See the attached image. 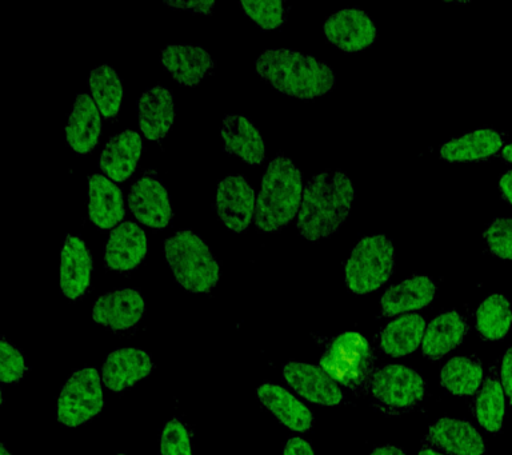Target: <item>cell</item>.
<instances>
[{"instance_id":"cell-5","label":"cell","mask_w":512,"mask_h":455,"mask_svg":"<svg viewBox=\"0 0 512 455\" xmlns=\"http://www.w3.org/2000/svg\"><path fill=\"white\" fill-rule=\"evenodd\" d=\"M374 361V351L362 334L343 333L327 346L319 366L339 386L366 395L375 371Z\"/></svg>"},{"instance_id":"cell-3","label":"cell","mask_w":512,"mask_h":455,"mask_svg":"<svg viewBox=\"0 0 512 455\" xmlns=\"http://www.w3.org/2000/svg\"><path fill=\"white\" fill-rule=\"evenodd\" d=\"M302 173L291 159H272L263 175L255 210V226L263 233H275L295 218L302 205Z\"/></svg>"},{"instance_id":"cell-8","label":"cell","mask_w":512,"mask_h":455,"mask_svg":"<svg viewBox=\"0 0 512 455\" xmlns=\"http://www.w3.org/2000/svg\"><path fill=\"white\" fill-rule=\"evenodd\" d=\"M104 406L102 378L94 367L75 371L63 387L58 401V421L67 427L83 425Z\"/></svg>"},{"instance_id":"cell-2","label":"cell","mask_w":512,"mask_h":455,"mask_svg":"<svg viewBox=\"0 0 512 455\" xmlns=\"http://www.w3.org/2000/svg\"><path fill=\"white\" fill-rule=\"evenodd\" d=\"M256 73L288 97L310 101L323 97L335 87L331 67L310 55L298 51L267 50L255 62Z\"/></svg>"},{"instance_id":"cell-42","label":"cell","mask_w":512,"mask_h":455,"mask_svg":"<svg viewBox=\"0 0 512 455\" xmlns=\"http://www.w3.org/2000/svg\"><path fill=\"white\" fill-rule=\"evenodd\" d=\"M416 455H446V454L440 453V451L436 450L435 447L424 445L422 447V450H420L419 453Z\"/></svg>"},{"instance_id":"cell-27","label":"cell","mask_w":512,"mask_h":455,"mask_svg":"<svg viewBox=\"0 0 512 455\" xmlns=\"http://www.w3.org/2000/svg\"><path fill=\"white\" fill-rule=\"evenodd\" d=\"M503 147V135L491 129L472 131L452 139L440 149V158L447 162H476L494 157Z\"/></svg>"},{"instance_id":"cell-26","label":"cell","mask_w":512,"mask_h":455,"mask_svg":"<svg viewBox=\"0 0 512 455\" xmlns=\"http://www.w3.org/2000/svg\"><path fill=\"white\" fill-rule=\"evenodd\" d=\"M256 393L262 405L288 429L306 433L314 425V415L311 410L284 387L264 383Z\"/></svg>"},{"instance_id":"cell-4","label":"cell","mask_w":512,"mask_h":455,"mask_svg":"<svg viewBox=\"0 0 512 455\" xmlns=\"http://www.w3.org/2000/svg\"><path fill=\"white\" fill-rule=\"evenodd\" d=\"M164 254L176 282L191 293H210L219 281V263L206 242L190 230L164 242Z\"/></svg>"},{"instance_id":"cell-23","label":"cell","mask_w":512,"mask_h":455,"mask_svg":"<svg viewBox=\"0 0 512 455\" xmlns=\"http://www.w3.org/2000/svg\"><path fill=\"white\" fill-rule=\"evenodd\" d=\"M102 119L90 95H78L66 126L67 143L78 154H88L98 146Z\"/></svg>"},{"instance_id":"cell-41","label":"cell","mask_w":512,"mask_h":455,"mask_svg":"<svg viewBox=\"0 0 512 455\" xmlns=\"http://www.w3.org/2000/svg\"><path fill=\"white\" fill-rule=\"evenodd\" d=\"M370 455H407L406 451L400 449L398 446L386 445L378 447L372 451Z\"/></svg>"},{"instance_id":"cell-33","label":"cell","mask_w":512,"mask_h":455,"mask_svg":"<svg viewBox=\"0 0 512 455\" xmlns=\"http://www.w3.org/2000/svg\"><path fill=\"white\" fill-rule=\"evenodd\" d=\"M244 13L262 30H274L286 22L287 11L282 2H242Z\"/></svg>"},{"instance_id":"cell-38","label":"cell","mask_w":512,"mask_h":455,"mask_svg":"<svg viewBox=\"0 0 512 455\" xmlns=\"http://www.w3.org/2000/svg\"><path fill=\"white\" fill-rule=\"evenodd\" d=\"M500 378H502V386L512 405V347L504 354L502 361V369H500Z\"/></svg>"},{"instance_id":"cell-36","label":"cell","mask_w":512,"mask_h":455,"mask_svg":"<svg viewBox=\"0 0 512 455\" xmlns=\"http://www.w3.org/2000/svg\"><path fill=\"white\" fill-rule=\"evenodd\" d=\"M26 373V362L23 354L6 338L0 343V378L3 385H11L18 382Z\"/></svg>"},{"instance_id":"cell-29","label":"cell","mask_w":512,"mask_h":455,"mask_svg":"<svg viewBox=\"0 0 512 455\" xmlns=\"http://www.w3.org/2000/svg\"><path fill=\"white\" fill-rule=\"evenodd\" d=\"M483 381L482 363L475 357H454L443 366L440 383L451 394L470 397Z\"/></svg>"},{"instance_id":"cell-12","label":"cell","mask_w":512,"mask_h":455,"mask_svg":"<svg viewBox=\"0 0 512 455\" xmlns=\"http://www.w3.org/2000/svg\"><path fill=\"white\" fill-rule=\"evenodd\" d=\"M283 377L304 399L320 406H336L342 403L344 394L322 367L302 362H288L283 366Z\"/></svg>"},{"instance_id":"cell-14","label":"cell","mask_w":512,"mask_h":455,"mask_svg":"<svg viewBox=\"0 0 512 455\" xmlns=\"http://www.w3.org/2000/svg\"><path fill=\"white\" fill-rule=\"evenodd\" d=\"M450 455H483L486 453L482 435L462 419L442 418L432 423L426 443Z\"/></svg>"},{"instance_id":"cell-1","label":"cell","mask_w":512,"mask_h":455,"mask_svg":"<svg viewBox=\"0 0 512 455\" xmlns=\"http://www.w3.org/2000/svg\"><path fill=\"white\" fill-rule=\"evenodd\" d=\"M354 185L342 171H324L307 182L300 205L298 227L308 241L331 237L350 214Z\"/></svg>"},{"instance_id":"cell-31","label":"cell","mask_w":512,"mask_h":455,"mask_svg":"<svg viewBox=\"0 0 512 455\" xmlns=\"http://www.w3.org/2000/svg\"><path fill=\"white\" fill-rule=\"evenodd\" d=\"M504 410V390L502 383L494 371L484 381L482 390L474 401V414L480 426L488 433H498L502 430Z\"/></svg>"},{"instance_id":"cell-34","label":"cell","mask_w":512,"mask_h":455,"mask_svg":"<svg viewBox=\"0 0 512 455\" xmlns=\"http://www.w3.org/2000/svg\"><path fill=\"white\" fill-rule=\"evenodd\" d=\"M488 249L500 259H512V218H498L487 227Z\"/></svg>"},{"instance_id":"cell-32","label":"cell","mask_w":512,"mask_h":455,"mask_svg":"<svg viewBox=\"0 0 512 455\" xmlns=\"http://www.w3.org/2000/svg\"><path fill=\"white\" fill-rule=\"evenodd\" d=\"M90 89L103 117L115 119L122 105L123 87L119 75L111 66L103 65L91 71Z\"/></svg>"},{"instance_id":"cell-20","label":"cell","mask_w":512,"mask_h":455,"mask_svg":"<svg viewBox=\"0 0 512 455\" xmlns=\"http://www.w3.org/2000/svg\"><path fill=\"white\" fill-rule=\"evenodd\" d=\"M143 143L136 131L114 135L100 155V170L114 182H124L134 174L142 155Z\"/></svg>"},{"instance_id":"cell-39","label":"cell","mask_w":512,"mask_h":455,"mask_svg":"<svg viewBox=\"0 0 512 455\" xmlns=\"http://www.w3.org/2000/svg\"><path fill=\"white\" fill-rule=\"evenodd\" d=\"M283 455H315L314 449L307 441L302 438L288 439L286 446H284Z\"/></svg>"},{"instance_id":"cell-28","label":"cell","mask_w":512,"mask_h":455,"mask_svg":"<svg viewBox=\"0 0 512 455\" xmlns=\"http://www.w3.org/2000/svg\"><path fill=\"white\" fill-rule=\"evenodd\" d=\"M426 321L422 315L407 314L388 323L379 335V346L390 357L414 353L423 341Z\"/></svg>"},{"instance_id":"cell-43","label":"cell","mask_w":512,"mask_h":455,"mask_svg":"<svg viewBox=\"0 0 512 455\" xmlns=\"http://www.w3.org/2000/svg\"><path fill=\"white\" fill-rule=\"evenodd\" d=\"M503 158L506 159L508 163H512V143L504 147L502 151Z\"/></svg>"},{"instance_id":"cell-6","label":"cell","mask_w":512,"mask_h":455,"mask_svg":"<svg viewBox=\"0 0 512 455\" xmlns=\"http://www.w3.org/2000/svg\"><path fill=\"white\" fill-rule=\"evenodd\" d=\"M395 270L394 245L386 235H371L352 250L346 263V285L354 294L380 289Z\"/></svg>"},{"instance_id":"cell-18","label":"cell","mask_w":512,"mask_h":455,"mask_svg":"<svg viewBox=\"0 0 512 455\" xmlns=\"http://www.w3.org/2000/svg\"><path fill=\"white\" fill-rule=\"evenodd\" d=\"M162 65L180 85L198 86L215 69V61L202 47L171 45L162 51Z\"/></svg>"},{"instance_id":"cell-17","label":"cell","mask_w":512,"mask_h":455,"mask_svg":"<svg viewBox=\"0 0 512 455\" xmlns=\"http://www.w3.org/2000/svg\"><path fill=\"white\" fill-rule=\"evenodd\" d=\"M154 370L150 354L139 349L112 351L104 362L102 381L111 391L119 393L147 378Z\"/></svg>"},{"instance_id":"cell-21","label":"cell","mask_w":512,"mask_h":455,"mask_svg":"<svg viewBox=\"0 0 512 455\" xmlns=\"http://www.w3.org/2000/svg\"><path fill=\"white\" fill-rule=\"evenodd\" d=\"M124 209L122 190L103 175L88 177V217L100 230L112 229L122 221Z\"/></svg>"},{"instance_id":"cell-7","label":"cell","mask_w":512,"mask_h":455,"mask_svg":"<svg viewBox=\"0 0 512 455\" xmlns=\"http://www.w3.org/2000/svg\"><path fill=\"white\" fill-rule=\"evenodd\" d=\"M370 394L376 409L388 415L410 413L426 394L422 375L403 365H383L372 374Z\"/></svg>"},{"instance_id":"cell-15","label":"cell","mask_w":512,"mask_h":455,"mask_svg":"<svg viewBox=\"0 0 512 455\" xmlns=\"http://www.w3.org/2000/svg\"><path fill=\"white\" fill-rule=\"evenodd\" d=\"M147 238L144 231L132 222L116 227L104 250L107 269L128 273L136 269L146 258Z\"/></svg>"},{"instance_id":"cell-45","label":"cell","mask_w":512,"mask_h":455,"mask_svg":"<svg viewBox=\"0 0 512 455\" xmlns=\"http://www.w3.org/2000/svg\"><path fill=\"white\" fill-rule=\"evenodd\" d=\"M116 455H126V454H122V453H120V454H116Z\"/></svg>"},{"instance_id":"cell-24","label":"cell","mask_w":512,"mask_h":455,"mask_svg":"<svg viewBox=\"0 0 512 455\" xmlns=\"http://www.w3.org/2000/svg\"><path fill=\"white\" fill-rule=\"evenodd\" d=\"M436 293L435 282L426 275H416L391 286L380 299L383 315L395 317V315L410 313V311L422 310L434 301Z\"/></svg>"},{"instance_id":"cell-13","label":"cell","mask_w":512,"mask_h":455,"mask_svg":"<svg viewBox=\"0 0 512 455\" xmlns=\"http://www.w3.org/2000/svg\"><path fill=\"white\" fill-rule=\"evenodd\" d=\"M144 310L146 305L140 291L120 289L102 295L95 302L92 317L107 329L124 331L142 321Z\"/></svg>"},{"instance_id":"cell-44","label":"cell","mask_w":512,"mask_h":455,"mask_svg":"<svg viewBox=\"0 0 512 455\" xmlns=\"http://www.w3.org/2000/svg\"><path fill=\"white\" fill-rule=\"evenodd\" d=\"M0 450H2V454H0V455H10V454H8V451L6 450V446L2 445V449H0Z\"/></svg>"},{"instance_id":"cell-25","label":"cell","mask_w":512,"mask_h":455,"mask_svg":"<svg viewBox=\"0 0 512 455\" xmlns=\"http://www.w3.org/2000/svg\"><path fill=\"white\" fill-rule=\"evenodd\" d=\"M468 331L466 318L458 311H446L432 319L422 341L424 357L438 361L444 355L459 347Z\"/></svg>"},{"instance_id":"cell-22","label":"cell","mask_w":512,"mask_h":455,"mask_svg":"<svg viewBox=\"0 0 512 455\" xmlns=\"http://www.w3.org/2000/svg\"><path fill=\"white\" fill-rule=\"evenodd\" d=\"M222 138L228 154L236 155L250 166L262 165L266 149L259 130L242 115H227L223 121Z\"/></svg>"},{"instance_id":"cell-40","label":"cell","mask_w":512,"mask_h":455,"mask_svg":"<svg viewBox=\"0 0 512 455\" xmlns=\"http://www.w3.org/2000/svg\"><path fill=\"white\" fill-rule=\"evenodd\" d=\"M499 186L500 191H502L503 198L512 205V170L508 171V173L504 174L503 177L500 178Z\"/></svg>"},{"instance_id":"cell-10","label":"cell","mask_w":512,"mask_h":455,"mask_svg":"<svg viewBox=\"0 0 512 455\" xmlns=\"http://www.w3.org/2000/svg\"><path fill=\"white\" fill-rule=\"evenodd\" d=\"M128 205L134 217L151 229H164L172 219L166 187L154 173L144 174L135 181L128 195Z\"/></svg>"},{"instance_id":"cell-11","label":"cell","mask_w":512,"mask_h":455,"mask_svg":"<svg viewBox=\"0 0 512 455\" xmlns=\"http://www.w3.org/2000/svg\"><path fill=\"white\" fill-rule=\"evenodd\" d=\"M216 213L220 221L235 233L248 229L255 214V193L246 178L230 175L219 183Z\"/></svg>"},{"instance_id":"cell-37","label":"cell","mask_w":512,"mask_h":455,"mask_svg":"<svg viewBox=\"0 0 512 455\" xmlns=\"http://www.w3.org/2000/svg\"><path fill=\"white\" fill-rule=\"evenodd\" d=\"M166 5L172 7V9L187 10L196 14L210 15L212 14V11H214L215 2H182V0H178V2H168L167 0Z\"/></svg>"},{"instance_id":"cell-19","label":"cell","mask_w":512,"mask_h":455,"mask_svg":"<svg viewBox=\"0 0 512 455\" xmlns=\"http://www.w3.org/2000/svg\"><path fill=\"white\" fill-rule=\"evenodd\" d=\"M140 131L148 141H162L170 133L175 119L174 97L170 90L155 86L138 102Z\"/></svg>"},{"instance_id":"cell-30","label":"cell","mask_w":512,"mask_h":455,"mask_svg":"<svg viewBox=\"0 0 512 455\" xmlns=\"http://www.w3.org/2000/svg\"><path fill=\"white\" fill-rule=\"evenodd\" d=\"M512 326L510 301L500 294L484 299L476 311V329L487 341H502Z\"/></svg>"},{"instance_id":"cell-16","label":"cell","mask_w":512,"mask_h":455,"mask_svg":"<svg viewBox=\"0 0 512 455\" xmlns=\"http://www.w3.org/2000/svg\"><path fill=\"white\" fill-rule=\"evenodd\" d=\"M92 257L82 238L67 235L60 262V289L68 299L82 298L90 286Z\"/></svg>"},{"instance_id":"cell-9","label":"cell","mask_w":512,"mask_h":455,"mask_svg":"<svg viewBox=\"0 0 512 455\" xmlns=\"http://www.w3.org/2000/svg\"><path fill=\"white\" fill-rule=\"evenodd\" d=\"M324 35L344 53H358L374 45L378 30L370 15L352 7L332 14L324 23Z\"/></svg>"},{"instance_id":"cell-35","label":"cell","mask_w":512,"mask_h":455,"mask_svg":"<svg viewBox=\"0 0 512 455\" xmlns=\"http://www.w3.org/2000/svg\"><path fill=\"white\" fill-rule=\"evenodd\" d=\"M160 450L162 455H192L190 434L180 419L172 418L164 426Z\"/></svg>"}]
</instances>
